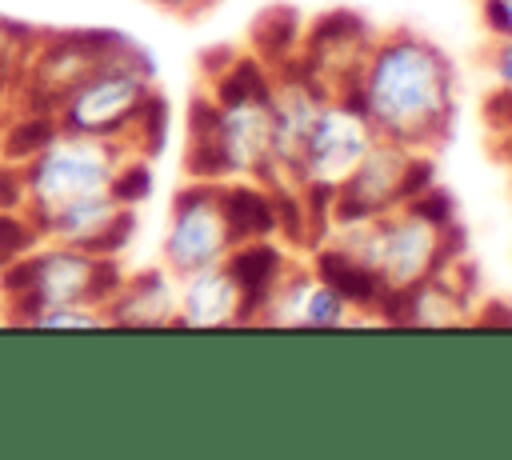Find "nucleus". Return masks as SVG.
I'll return each mask as SVG.
<instances>
[{
  "mask_svg": "<svg viewBox=\"0 0 512 460\" xmlns=\"http://www.w3.org/2000/svg\"><path fill=\"white\" fill-rule=\"evenodd\" d=\"M212 148H216L224 180H232V176L264 180L268 168H272V116H268V100L216 104Z\"/></svg>",
  "mask_w": 512,
  "mask_h": 460,
  "instance_id": "1a4fd4ad",
  "label": "nucleus"
},
{
  "mask_svg": "<svg viewBox=\"0 0 512 460\" xmlns=\"http://www.w3.org/2000/svg\"><path fill=\"white\" fill-rule=\"evenodd\" d=\"M376 140L372 124L364 120L360 108L328 96L308 132H304V144H300V156H296V172L292 180L296 184H320V188H336L352 168L356 160L368 152V144Z\"/></svg>",
  "mask_w": 512,
  "mask_h": 460,
  "instance_id": "0eeeda50",
  "label": "nucleus"
},
{
  "mask_svg": "<svg viewBox=\"0 0 512 460\" xmlns=\"http://www.w3.org/2000/svg\"><path fill=\"white\" fill-rule=\"evenodd\" d=\"M312 276L324 280L352 312H376L388 292L384 280L360 256H352L344 244H336L328 236H324V244L312 248Z\"/></svg>",
  "mask_w": 512,
  "mask_h": 460,
  "instance_id": "ddd939ff",
  "label": "nucleus"
},
{
  "mask_svg": "<svg viewBox=\"0 0 512 460\" xmlns=\"http://www.w3.org/2000/svg\"><path fill=\"white\" fill-rule=\"evenodd\" d=\"M480 20L492 36H512V0H480Z\"/></svg>",
  "mask_w": 512,
  "mask_h": 460,
  "instance_id": "393cba45",
  "label": "nucleus"
},
{
  "mask_svg": "<svg viewBox=\"0 0 512 460\" xmlns=\"http://www.w3.org/2000/svg\"><path fill=\"white\" fill-rule=\"evenodd\" d=\"M156 88V64L152 56L132 40L124 52L92 68L60 104H56V124L60 132L76 136H96L128 148V132L144 108V100Z\"/></svg>",
  "mask_w": 512,
  "mask_h": 460,
  "instance_id": "7ed1b4c3",
  "label": "nucleus"
},
{
  "mask_svg": "<svg viewBox=\"0 0 512 460\" xmlns=\"http://www.w3.org/2000/svg\"><path fill=\"white\" fill-rule=\"evenodd\" d=\"M60 136V124L52 112H36V108H16L0 120V156L12 164H28L44 144H52Z\"/></svg>",
  "mask_w": 512,
  "mask_h": 460,
  "instance_id": "f3484780",
  "label": "nucleus"
},
{
  "mask_svg": "<svg viewBox=\"0 0 512 460\" xmlns=\"http://www.w3.org/2000/svg\"><path fill=\"white\" fill-rule=\"evenodd\" d=\"M152 4H160V8H168V12H184V16H192V12L208 8L212 0H152Z\"/></svg>",
  "mask_w": 512,
  "mask_h": 460,
  "instance_id": "bb28decb",
  "label": "nucleus"
},
{
  "mask_svg": "<svg viewBox=\"0 0 512 460\" xmlns=\"http://www.w3.org/2000/svg\"><path fill=\"white\" fill-rule=\"evenodd\" d=\"M164 140H168V100H164V92L152 88V96L144 100V108L128 132V152H140L152 160L164 152Z\"/></svg>",
  "mask_w": 512,
  "mask_h": 460,
  "instance_id": "6ab92c4d",
  "label": "nucleus"
},
{
  "mask_svg": "<svg viewBox=\"0 0 512 460\" xmlns=\"http://www.w3.org/2000/svg\"><path fill=\"white\" fill-rule=\"evenodd\" d=\"M244 324V296L220 264L176 276V328H232Z\"/></svg>",
  "mask_w": 512,
  "mask_h": 460,
  "instance_id": "9d476101",
  "label": "nucleus"
},
{
  "mask_svg": "<svg viewBox=\"0 0 512 460\" xmlns=\"http://www.w3.org/2000/svg\"><path fill=\"white\" fill-rule=\"evenodd\" d=\"M224 268L232 272V280H236V288L244 296V324H256L264 304H268V296L276 292V284L292 268V260L272 236H260V240L232 244L228 256H224Z\"/></svg>",
  "mask_w": 512,
  "mask_h": 460,
  "instance_id": "f8f14e48",
  "label": "nucleus"
},
{
  "mask_svg": "<svg viewBox=\"0 0 512 460\" xmlns=\"http://www.w3.org/2000/svg\"><path fill=\"white\" fill-rule=\"evenodd\" d=\"M220 216H224V228H228V240L232 244L276 236L272 188L264 180H256V176L220 180Z\"/></svg>",
  "mask_w": 512,
  "mask_h": 460,
  "instance_id": "4468645a",
  "label": "nucleus"
},
{
  "mask_svg": "<svg viewBox=\"0 0 512 460\" xmlns=\"http://www.w3.org/2000/svg\"><path fill=\"white\" fill-rule=\"evenodd\" d=\"M28 324L32 328H108V316L96 304H60V308L36 312Z\"/></svg>",
  "mask_w": 512,
  "mask_h": 460,
  "instance_id": "4be33fe9",
  "label": "nucleus"
},
{
  "mask_svg": "<svg viewBox=\"0 0 512 460\" xmlns=\"http://www.w3.org/2000/svg\"><path fill=\"white\" fill-rule=\"evenodd\" d=\"M276 72L256 52H232V60L208 76V96L216 104H248V100H272Z\"/></svg>",
  "mask_w": 512,
  "mask_h": 460,
  "instance_id": "2eb2a0df",
  "label": "nucleus"
},
{
  "mask_svg": "<svg viewBox=\"0 0 512 460\" xmlns=\"http://www.w3.org/2000/svg\"><path fill=\"white\" fill-rule=\"evenodd\" d=\"M336 100L360 108L376 136L424 152L452 128V60L416 32H388L372 40L356 88Z\"/></svg>",
  "mask_w": 512,
  "mask_h": 460,
  "instance_id": "f257e3e1",
  "label": "nucleus"
},
{
  "mask_svg": "<svg viewBox=\"0 0 512 460\" xmlns=\"http://www.w3.org/2000/svg\"><path fill=\"white\" fill-rule=\"evenodd\" d=\"M488 64H492V76H496L504 88H512V36H496Z\"/></svg>",
  "mask_w": 512,
  "mask_h": 460,
  "instance_id": "a878e982",
  "label": "nucleus"
},
{
  "mask_svg": "<svg viewBox=\"0 0 512 460\" xmlns=\"http://www.w3.org/2000/svg\"><path fill=\"white\" fill-rule=\"evenodd\" d=\"M128 148L96 136H76L60 132L52 144H44L24 168V192H28V212L40 216L48 208H60L76 196L108 192L112 172Z\"/></svg>",
  "mask_w": 512,
  "mask_h": 460,
  "instance_id": "39448f33",
  "label": "nucleus"
},
{
  "mask_svg": "<svg viewBox=\"0 0 512 460\" xmlns=\"http://www.w3.org/2000/svg\"><path fill=\"white\" fill-rule=\"evenodd\" d=\"M40 240H44V236H40V228H36V220H32L28 208H8V212H0V268H8V264H16L20 256H28Z\"/></svg>",
  "mask_w": 512,
  "mask_h": 460,
  "instance_id": "412c9836",
  "label": "nucleus"
},
{
  "mask_svg": "<svg viewBox=\"0 0 512 460\" xmlns=\"http://www.w3.org/2000/svg\"><path fill=\"white\" fill-rule=\"evenodd\" d=\"M300 36H304V20L296 8L288 4H272L256 16L252 24V52L268 64V68H280L288 64L296 52H300Z\"/></svg>",
  "mask_w": 512,
  "mask_h": 460,
  "instance_id": "dca6fc26",
  "label": "nucleus"
},
{
  "mask_svg": "<svg viewBox=\"0 0 512 460\" xmlns=\"http://www.w3.org/2000/svg\"><path fill=\"white\" fill-rule=\"evenodd\" d=\"M232 240L220 216V184L216 180H192L172 196L168 232L160 244V260L172 276H188L196 268L220 264L228 256Z\"/></svg>",
  "mask_w": 512,
  "mask_h": 460,
  "instance_id": "423d86ee",
  "label": "nucleus"
},
{
  "mask_svg": "<svg viewBox=\"0 0 512 460\" xmlns=\"http://www.w3.org/2000/svg\"><path fill=\"white\" fill-rule=\"evenodd\" d=\"M404 208H408V212H416L420 220L436 224V228L456 224V204H452V196H448L444 188H436V184H428V188H424L420 196H412Z\"/></svg>",
  "mask_w": 512,
  "mask_h": 460,
  "instance_id": "5701e85b",
  "label": "nucleus"
},
{
  "mask_svg": "<svg viewBox=\"0 0 512 460\" xmlns=\"http://www.w3.org/2000/svg\"><path fill=\"white\" fill-rule=\"evenodd\" d=\"M108 328H172L176 324V276L160 268L124 272V284L104 304Z\"/></svg>",
  "mask_w": 512,
  "mask_h": 460,
  "instance_id": "9b49d317",
  "label": "nucleus"
},
{
  "mask_svg": "<svg viewBox=\"0 0 512 460\" xmlns=\"http://www.w3.org/2000/svg\"><path fill=\"white\" fill-rule=\"evenodd\" d=\"M152 184H156V180H152V160L140 156V152H124L120 164H116V172H112L108 192H112L116 204L136 208V204H144V200L152 196Z\"/></svg>",
  "mask_w": 512,
  "mask_h": 460,
  "instance_id": "aec40b11",
  "label": "nucleus"
},
{
  "mask_svg": "<svg viewBox=\"0 0 512 460\" xmlns=\"http://www.w3.org/2000/svg\"><path fill=\"white\" fill-rule=\"evenodd\" d=\"M412 148L376 136L356 168L332 188V224H364L404 204V168Z\"/></svg>",
  "mask_w": 512,
  "mask_h": 460,
  "instance_id": "6e6552de",
  "label": "nucleus"
},
{
  "mask_svg": "<svg viewBox=\"0 0 512 460\" xmlns=\"http://www.w3.org/2000/svg\"><path fill=\"white\" fill-rule=\"evenodd\" d=\"M120 284H124L120 256H96L76 244L40 240L28 256L0 268V304H4V320L28 324L36 312L60 304L104 308Z\"/></svg>",
  "mask_w": 512,
  "mask_h": 460,
  "instance_id": "f03ea898",
  "label": "nucleus"
},
{
  "mask_svg": "<svg viewBox=\"0 0 512 460\" xmlns=\"http://www.w3.org/2000/svg\"><path fill=\"white\" fill-rule=\"evenodd\" d=\"M132 44V36L112 32V28H56V32H36V44L28 52L24 76L16 84V108H36V112H52L56 104L104 60H112L116 52H124Z\"/></svg>",
  "mask_w": 512,
  "mask_h": 460,
  "instance_id": "20e7f679",
  "label": "nucleus"
},
{
  "mask_svg": "<svg viewBox=\"0 0 512 460\" xmlns=\"http://www.w3.org/2000/svg\"><path fill=\"white\" fill-rule=\"evenodd\" d=\"M8 208H28V192H24V168L0 156V212Z\"/></svg>",
  "mask_w": 512,
  "mask_h": 460,
  "instance_id": "b1692460",
  "label": "nucleus"
},
{
  "mask_svg": "<svg viewBox=\"0 0 512 460\" xmlns=\"http://www.w3.org/2000/svg\"><path fill=\"white\" fill-rule=\"evenodd\" d=\"M32 44H36V28L0 16V120L12 112L16 84L24 76V64H28Z\"/></svg>",
  "mask_w": 512,
  "mask_h": 460,
  "instance_id": "a211bd4d",
  "label": "nucleus"
}]
</instances>
